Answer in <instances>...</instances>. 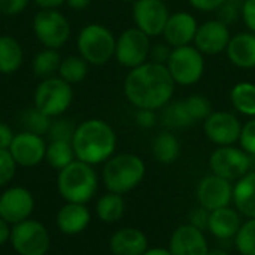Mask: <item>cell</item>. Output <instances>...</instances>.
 Masks as SVG:
<instances>
[{
    "label": "cell",
    "mask_w": 255,
    "mask_h": 255,
    "mask_svg": "<svg viewBox=\"0 0 255 255\" xmlns=\"http://www.w3.org/2000/svg\"><path fill=\"white\" fill-rule=\"evenodd\" d=\"M175 85L164 64L146 61L127 73L124 96L137 109L158 111L170 103Z\"/></svg>",
    "instance_id": "6da1fadb"
},
{
    "label": "cell",
    "mask_w": 255,
    "mask_h": 255,
    "mask_svg": "<svg viewBox=\"0 0 255 255\" xmlns=\"http://www.w3.org/2000/svg\"><path fill=\"white\" fill-rule=\"evenodd\" d=\"M72 146L75 157L87 164H100L108 161L117 148V134L103 120L91 118L79 124L75 130Z\"/></svg>",
    "instance_id": "7a4b0ae2"
},
{
    "label": "cell",
    "mask_w": 255,
    "mask_h": 255,
    "mask_svg": "<svg viewBox=\"0 0 255 255\" xmlns=\"http://www.w3.org/2000/svg\"><path fill=\"white\" fill-rule=\"evenodd\" d=\"M97 175L91 164L72 161L60 170L57 178L58 193L67 203H87L97 191Z\"/></svg>",
    "instance_id": "3957f363"
},
{
    "label": "cell",
    "mask_w": 255,
    "mask_h": 255,
    "mask_svg": "<svg viewBox=\"0 0 255 255\" xmlns=\"http://www.w3.org/2000/svg\"><path fill=\"white\" fill-rule=\"evenodd\" d=\"M145 170V163L134 154L112 155L103 167V182L111 193L126 194L142 182Z\"/></svg>",
    "instance_id": "277c9868"
},
{
    "label": "cell",
    "mask_w": 255,
    "mask_h": 255,
    "mask_svg": "<svg viewBox=\"0 0 255 255\" xmlns=\"http://www.w3.org/2000/svg\"><path fill=\"white\" fill-rule=\"evenodd\" d=\"M76 43L79 55L88 64L103 66L115 55L117 39L112 31L102 24L85 25L79 31Z\"/></svg>",
    "instance_id": "5b68a950"
},
{
    "label": "cell",
    "mask_w": 255,
    "mask_h": 255,
    "mask_svg": "<svg viewBox=\"0 0 255 255\" xmlns=\"http://www.w3.org/2000/svg\"><path fill=\"white\" fill-rule=\"evenodd\" d=\"M166 67L175 84L190 87L202 79L205 73V58L196 46H178L172 48Z\"/></svg>",
    "instance_id": "8992f818"
},
{
    "label": "cell",
    "mask_w": 255,
    "mask_h": 255,
    "mask_svg": "<svg viewBox=\"0 0 255 255\" xmlns=\"http://www.w3.org/2000/svg\"><path fill=\"white\" fill-rule=\"evenodd\" d=\"M72 100V85L55 76L43 79L34 91V108L51 118L64 114L70 108Z\"/></svg>",
    "instance_id": "52a82bcc"
},
{
    "label": "cell",
    "mask_w": 255,
    "mask_h": 255,
    "mask_svg": "<svg viewBox=\"0 0 255 255\" xmlns=\"http://www.w3.org/2000/svg\"><path fill=\"white\" fill-rule=\"evenodd\" d=\"M10 244L19 255H45L49 250L46 227L36 220H24L10 230Z\"/></svg>",
    "instance_id": "ba28073f"
},
{
    "label": "cell",
    "mask_w": 255,
    "mask_h": 255,
    "mask_svg": "<svg viewBox=\"0 0 255 255\" xmlns=\"http://www.w3.org/2000/svg\"><path fill=\"white\" fill-rule=\"evenodd\" d=\"M33 30L42 45L51 49L61 48L70 36L67 18L57 9H42L34 15Z\"/></svg>",
    "instance_id": "9c48e42d"
},
{
    "label": "cell",
    "mask_w": 255,
    "mask_h": 255,
    "mask_svg": "<svg viewBox=\"0 0 255 255\" xmlns=\"http://www.w3.org/2000/svg\"><path fill=\"white\" fill-rule=\"evenodd\" d=\"M149 52H151L149 36L145 34L137 27H131L124 30L118 36L114 57L121 66L127 69H134L148 61Z\"/></svg>",
    "instance_id": "30bf717a"
},
{
    "label": "cell",
    "mask_w": 255,
    "mask_h": 255,
    "mask_svg": "<svg viewBox=\"0 0 255 255\" xmlns=\"http://www.w3.org/2000/svg\"><path fill=\"white\" fill-rule=\"evenodd\" d=\"M209 167L214 175L232 182L241 179L251 170L253 157L242 148H235L233 145L218 146L209 158Z\"/></svg>",
    "instance_id": "8fae6325"
},
{
    "label": "cell",
    "mask_w": 255,
    "mask_h": 255,
    "mask_svg": "<svg viewBox=\"0 0 255 255\" xmlns=\"http://www.w3.org/2000/svg\"><path fill=\"white\" fill-rule=\"evenodd\" d=\"M170 12L163 0H136L133 3V19L139 30L149 37L163 34Z\"/></svg>",
    "instance_id": "7c38bea8"
},
{
    "label": "cell",
    "mask_w": 255,
    "mask_h": 255,
    "mask_svg": "<svg viewBox=\"0 0 255 255\" xmlns=\"http://www.w3.org/2000/svg\"><path fill=\"white\" fill-rule=\"evenodd\" d=\"M203 130L206 137L218 146H230L239 142L242 124L239 118L230 112L220 111L212 112L203 121Z\"/></svg>",
    "instance_id": "4fadbf2b"
},
{
    "label": "cell",
    "mask_w": 255,
    "mask_h": 255,
    "mask_svg": "<svg viewBox=\"0 0 255 255\" xmlns=\"http://www.w3.org/2000/svg\"><path fill=\"white\" fill-rule=\"evenodd\" d=\"M196 194L200 206L208 209L209 212H214L221 208H227L233 202L232 182L214 173L205 176L199 182Z\"/></svg>",
    "instance_id": "5bb4252c"
},
{
    "label": "cell",
    "mask_w": 255,
    "mask_h": 255,
    "mask_svg": "<svg viewBox=\"0 0 255 255\" xmlns=\"http://www.w3.org/2000/svg\"><path fill=\"white\" fill-rule=\"evenodd\" d=\"M230 39L232 33L229 24L221 19H211L197 27L193 42L202 54L217 55L226 52Z\"/></svg>",
    "instance_id": "9a60e30c"
},
{
    "label": "cell",
    "mask_w": 255,
    "mask_h": 255,
    "mask_svg": "<svg viewBox=\"0 0 255 255\" xmlns=\"http://www.w3.org/2000/svg\"><path fill=\"white\" fill-rule=\"evenodd\" d=\"M9 152L15 160L16 166L34 167L43 161L46 155V143L39 134L21 131L13 136V140L9 146Z\"/></svg>",
    "instance_id": "2e32d148"
},
{
    "label": "cell",
    "mask_w": 255,
    "mask_h": 255,
    "mask_svg": "<svg viewBox=\"0 0 255 255\" xmlns=\"http://www.w3.org/2000/svg\"><path fill=\"white\" fill-rule=\"evenodd\" d=\"M34 208V199L27 188L12 187L0 196V217L7 224L28 220Z\"/></svg>",
    "instance_id": "e0dca14e"
},
{
    "label": "cell",
    "mask_w": 255,
    "mask_h": 255,
    "mask_svg": "<svg viewBox=\"0 0 255 255\" xmlns=\"http://www.w3.org/2000/svg\"><path fill=\"white\" fill-rule=\"evenodd\" d=\"M197 27L199 24L193 13L178 10L175 13H170L163 30V37L166 43L170 45L172 48L185 46L194 40Z\"/></svg>",
    "instance_id": "ac0fdd59"
},
{
    "label": "cell",
    "mask_w": 255,
    "mask_h": 255,
    "mask_svg": "<svg viewBox=\"0 0 255 255\" xmlns=\"http://www.w3.org/2000/svg\"><path fill=\"white\" fill-rule=\"evenodd\" d=\"M169 251L172 255H208V241L205 232L191 224L178 227L170 238Z\"/></svg>",
    "instance_id": "d6986e66"
},
{
    "label": "cell",
    "mask_w": 255,
    "mask_h": 255,
    "mask_svg": "<svg viewBox=\"0 0 255 255\" xmlns=\"http://www.w3.org/2000/svg\"><path fill=\"white\" fill-rule=\"evenodd\" d=\"M226 54L230 63L239 69L255 67V33L242 31L232 36Z\"/></svg>",
    "instance_id": "ffe728a7"
},
{
    "label": "cell",
    "mask_w": 255,
    "mask_h": 255,
    "mask_svg": "<svg viewBox=\"0 0 255 255\" xmlns=\"http://www.w3.org/2000/svg\"><path fill=\"white\" fill-rule=\"evenodd\" d=\"M109 248L114 255H142L148 250V238L139 229H121L112 235Z\"/></svg>",
    "instance_id": "44dd1931"
},
{
    "label": "cell",
    "mask_w": 255,
    "mask_h": 255,
    "mask_svg": "<svg viewBox=\"0 0 255 255\" xmlns=\"http://www.w3.org/2000/svg\"><path fill=\"white\" fill-rule=\"evenodd\" d=\"M91 215L84 203H67L57 214V226L61 233L75 236L82 233L90 224Z\"/></svg>",
    "instance_id": "7402d4cb"
},
{
    "label": "cell",
    "mask_w": 255,
    "mask_h": 255,
    "mask_svg": "<svg viewBox=\"0 0 255 255\" xmlns=\"http://www.w3.org/2000/svg\"><path fill=\"white\" fill-rule=\"evenodd\" d=\"M241 226H242V223H241V217H239L238 211L227 206V208H221V209L211 212L208 230L217 239L227 241V239H232L236 236Z\"/></svg>",
    "instance_id": "603a6c76"
},
{
    "label": "cell",
    "mask_w": 255,
    "mask_h": 255,
    "mask_svg": "<svg viewBox=\"0 0 255 255\" xmlns=\"http://www.w3.org/2000/svg\"><path fill=\"white\" fill-rule=\"evenodd\" d=\"M233 203L247 218H255V170H250L233 187Z\"/></svg>",
    "instance_id": "cb8c5ba5"
},
{
    "label": "cell",
    "mask_w": 255,
    "mask_h": 255,
    "mask_svg": "<svg viewBox=\"0 0 255 255\" xmlns=\"http://www.w3.org/2000/svg\"><path fill=\"white\" fill-rule=\"evenodd\" d=\"M152 154L154 158L163 164L175 163L181 154V145L178 137L172 133V130L160 131L152 140Z\"/></svg>",
    "instance_id": "d4e9b609"
},
{
    "label": "cell",
    "mask_w": 255,
    "mask_h": 255,
    "mask_svg": "<svg viewBox=\"0 0 255 255\" xmlns=\"http://www.w3.org/2000/svg\"><path fill=\"white\" fill-rule=\"evenodd\" d=\"M22 63V48L16 39L0 36V73L10 75L19 69Z\"/></svg>",
    "instance_id": "484cf974"
},
{
    "label": "cell",
    "mask_w": 255,
    "mask_h": 255,
    "mask_svg": "<svg viewBox=\"0 0 255 255\" xmlns=\"http://www.w3.org/2000/svg\"><path fill=\"white\" fill-rule=\"evenodd\" d=\"M230 102L242 115L255 118V84L248 81L238 82L230 91Z\"/></svg>",
    "instance_id": "4316f807"
},
{
    "label": "cell",
    "mask_w": 255,
    "mask_h": 255,
    "mask_svg": "<svg viewBox=\"0 0 255 255\" xmlns=\"http://www.w3.org/2000/svg\"><path fill=\"white\" fill-rule=\"evenodd\" d=\"M124 211H126V202L123 199V194H117L111 191L102 196L96 205L97 217L103 223H108V224H112L121 220V217L124 215Z\"/></svg>",
    "instance_id": "83f0119b"
},
{
    "label": "cell",
    "mask_w": 255,
    "mask_h": 255,
    "mask_svg": "<svg viewBox=\"0 0 255 255\" xmlns=\"http://www.w3.org/2000/svg\"><path fill=\"white\" fill-rule=\"evenodd\" d=\"M48 164L57 170L64 169L72 161H75V151L72 146V142L66 140H51V143L46 146V155H45Z\"/></svg>",
    "instance_id": "f1b7e54d"
},
{
    "label": "cell",
    "mask_w": 255,
    "mask_h": 255,
    "mask_svg": "<svg viewBox=\"0 0 255 255\" xmlns=\"http://www.w3.org/2000/svg\"><path fill=\"white\" fill-rule=\"evenodd\" d=\"M164 112H163V124L169 128V130H178V128H187L191 127L194 124V121L191 120L187 106L184 103V100H178L173 103H169L164 106Z\"/></svg>",
    "instance_id": "f546056e"
},
{
    "label": "cell",
    "mask_w": 255,
    "mask_h": 255,
    "mask_svg": "<svg viewBox=\"0 0 255 255\" xmlns=\"http://www.w3.org/2000/svg\"><path fill=\"white\" fill-rule=\"evenodd\" d=\"M60 64H61L60 52L57 49L46 48V49L40 51L34 57V60H33V72H34L36 76L43 78V79L52 78L54 73L58 72Z\"/></svg>",
    "instance_id": "4dcf8cb0"
},
{
    "label": "cell",
    "mask_w": 255,
    "mask_h": 255,
    "mask_svg": "<svg viewBox=\"0 0 255 255\" xmlns=\"http://www.w3.org/2000/svg\"><path fill=\"white\" fill-rule=\"evenodd\" d=\"M58 73L60 78L67 84H78L88 75V63L81 55H69L67 58L61 60Z\"/></svg>",
    "instance_id": "1f68e13d"
},
{
    "label": "cell",
    "mask_w": 255,
    "mask_h": 255,
    "mask_svg": "<svg viewBox=\"0 0 255 255\" xmlns=\"http://www.w3.org/2000/svg\"><path fill=\"white\" fill-rule=\"evenodd\" d=\"M21 123L25 127V131L43 136V134H46L49 131V127H51L52 121H51V117L45 115L37 108H31V109H27L22 114Z\"/></svg>",
    "instance_id": "d6a6232c"
},
{
    "label": "cell",
    "mask_w": 255,
    "mask_h": 255,
    "mask_svg": "<svg viewBox=\"0 0 255 255\" xmlns=\"http://www.w3.org/2000/svg\"><path fill=\"white\" fill-rule=\"evenodd\" d=\"M235 245L241 255H255V218L245 221L235 236Z\"/></svg>",
    "instance_id": "836d02e7"
},
{
    "label": "cell",
    "mask_w": 255,
    "mask_h": 255,
    "mask_svg": "<svg viewBox=\"0 0 255 255\" xmlns=\"http://www.w3.org/2000/svg\"><path fill=\"white\" fill-rule=\"evenodd\" d=\"M187 111L191 117V120L196 123L205 121L211 114H212V106L211 102L203 96V94H193L184 100Z\"/></svg>",
    "instance_id": "e575fe53"
},
{
    "label": "cell",
    "mask_w": 255,
    "mask_h": 255,
    "mask_svg": "<svg viewBox=\"0 0 255 255\" xmlns=\"http://www.w3.org/2000/svg\"><path fill=\"white\" fill-rule=\"evenodd\" d=\"M76 127L67 121V120H55L51 123L49 127V139L51 140H66V142H72L73 134H75Z\"/></svg>",
    "instance_id": "d590c367"
},
{
    "label": "cell",
    "mask_w": 255,
    "mask_h": 255,
    "mask_svg": "<svg viewBox=\"0 0 255 255\" xmlns=\"http://www.w3.org/2000/svg\"><path fill=\"white\" fill-rule=\"evenodd\" d=\"M16 163L12 158L9 149H0V187L9 184L15 176Z\"/></svg>",
    "instance_id": "8d00e7d4"
},
{
    "label": "cell",
    "mask_w": 255,
    "mask_h": 255,
    "mask_svg": "<svg viewBox=\"0 0 255 255\" xmlns=\"http://www.w3.org/2000/svg\"><path fill=\"white\" fill-rule=\"evenodd\" d=\"M239 143H241V148L247 154H250L251 157H255V118L247 121L242 126Z\"/></svg>",
    "instance_id": "74e56055"
},
{
    "label": "cell",
    "mask_w": 255,
    "mask_h": 255,
    "mask_svg": "<svg viewBox=\"0 0 255 255\" xmlns=\"http://www.w3.org/2000/svg\"><path fill=\"white\" fill-rule=\"evenodd\" d=\"M209 217H211V212L200 206V208L191 211V214L188 217V221H190L188 224L205 232V230H208V226H209Z\"/></svg>",
    "instance_id": "f35d334b"
},
{
    "label": "cell",
    "mask_w": 255,
    "mask_h": 255,
    "mask_svg": "<svg viewBox=\"0 0 255 255\" xmlns=\"http://www.w3.org/2000/svg\"><path fill=\"white\" fill-rule=\"evenodd\" d=\"M170 52H172V46L167 45V43H157L154 46H151V52H149V57H151V61L152 63H158V64H164L167 63L169 57H170Z\"/></svg>",
    "instance_id": "ab89813d"
},
{
    "label": "cell",
    "mask_w": 255,
    "mask_h": 255,
    "mask_svg": "<svg viewBox=\"0 0 255 255\" xmlns=\"http://www.w3.org/2000/svg\"><path fill=\"white\" fill-rule=\"evenodd\" d=\"M28 4V0H0V12L3 15H18Z\"/></svg>",
    "instance_id": "60d3db41"
},
{
    "label": "cell",
    "mask_w": 255,
    "mask_h": 255,
    "mask_svg": "<svg viewBox=\"0 0 255 255\" xmlns=\"http://www.w3.org/2000/svg\"><path fill=\"white\" fill-rule=\"evenodd\" d=\"M158 118H157V114L155 111H151V109H137L136 112V123L139 127L142 128H152L155 127Z\"/></svg>",
    "instance_id": "b9f144b4"
},
{
    "label": "cell",
    "mask_w": 255,
    "mask_h": 255,
    "mask_svg": "<svg viewBox=\"0 0 255 255\" xmlns=\"http://www.w3.org/2000/svg\"><path fill=\"white\" fill-rule=\"evenodd\" d=\"M241 15L250 31L255 33V0H244Z\"/></svg>",
    "instance_id": "7bdbcfd3"
},
{
    "label": "cell",
    "mask_w": 255,
    "mask_h": 255,
    "mask_svg": "<svg viewBox=\"0 0 255 255\" xmlns=\"http://www.w3.org/2000/svg\"><path fill=\"white\" fill-rule=\"evenodd\" d=\"M188 3L196 10L214 12V10H218L226 3V0H188Z\"/></svg>",
    "instance_id": "ee69618b"
},
{
    "label": "cell",
    "mask_w": 255,
    "mask_h": 255,
    "mask_svg": "<svg viewBox=\"0 0 255 255\" xmlns=\"http://www.w3.org/2000/svg\"><path fill=\"white\" fill-rule=\"evenodd\" d=\"M13 133L9 126L0 121V149H9L12 140H13Z\"/></svg>",
    "instance_id": "f6af8a7d"
},
{
    "label": "cell",
    "mask_w": 255,
    "mask_h": 255,
    "mask_svg": "<svg viewBox=\"0 0 255 255\" xmlns=\"http://www.w3.org/2000/svg\"><path fill=\"white\" fill-rule=\"evenodd\" d=\"M10 239V229L9 224L0 217V245L6 244Z\"/></svg>",
    "instance_id": "bcb514c9"
},
{
    "label": "cell",
    "mask_w": 255,
    "mask_h": 255,
    "mask_svg": "<svg viewBox=\"0 0 255 255\" xmlns=\"http://www.w3.org/2000/svg\"><path fill=\"white\" fill-rule=\"evenodd\" d=\"M66 0H34V3L37 6H40L42 9H57L58 6H61Z\"/></svg>",
    "instance_id": "7dc6e473"
},
{
    "label": "cell",
    "mask_w": 255,
    "mask_h": 255,
    "mask_svg": "<svg viewBox=\"0 0 255 255\" xmlns=\"http://www.w3.org/2000/svg\"><path fill=\"white\" fill-rule=\"evenodd\" d=\"M70 9H75V10H82L85 7L90 6L91 0H66L64 1Z\"/></svg>",
    "instance_id": "c3c4849f"
},
{
    "label": "cell",
    "mask_w": 255,
    "mask_h": 255,
    "mask_svg": "<svg viewBox=\"0 0 255 255\" xmlns=\"http://www.w3.org/2000/svg\"><path fill=\"white\" fill-rule=\"evenodd\" d=\"M142 255H172V253L164 248H152V250H146Z\"/></svg>",
    "instance_id": "681fc988"
},
{
    "label": "cell",
    "mask_w": 255,
    "mask_h": 255,
    "mask_svg": "<svg viewBox=\"0 0 255 255\" xmlns=\"http://www.w3.org/2000/svg\"><path fill=\"white\" fill-rule=\"evenodd\" d=\"M208 255H229L224 250H209Z\"/></svg>",
    "instance_id": "f907efd6"
},
{
    "label": "cell",
    "mask_w": 255,
    "mask_h": 255,
    "mask_svg": "<svg viewBox=\"0 0 255 255\" xmlns=\"http://www.w3.org/2000/svg\"><path fill=\"white\" fill-rule=\"evenodd\" d=\"M123 1H133V3H134L136 0H123Z\"/></svg>",
    "instance_id": "816d5d0a"
},
{
    "label": "cell",
    "mask_w": 255,
    "mask_h": 255,
    "mask_svg": "<svg viewBox=\"0 0 255 255\" xmlns=\"http://www.w3.org/2000/svg\"><path fill=\"white\" fill-rule=\"evenodd\" d=\"M163 1H166V0H163Z\"/></svg>",
    "instance_id": "f5cc1de1"
}]
</instances>
